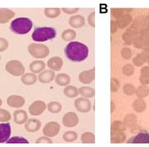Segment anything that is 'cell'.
Listing matches in <instances>:
<instances>
[{"label":"cell","instance_id":"cell-1","mask_svg":"<svg viewBox=\"0 0 149 147\" xmlns=\"http://www.w3.org/2000/svg\"><path fill=\"white\" fill-rule=\"evenodd\" d=\"M64 53L70 61L74 62H80L88 58L89 49L87 45L83 43L71 41L67 44L64 49Z\"/></svg>","mask_w":149,"mask_h":147},{"label":"cell","instance_id":"cell-2","mask_svg":"<svg viewBox=\"0 0 149 147\" xmlns=\"http://www.w3.org/2000/svg\"><path fill=\"white\" fill-rule=\"evenodd\" d=\"M33 28L32 20L26 17H19L14 19L11 24L10 28L14 33L24 35L29 33Z\"/></svg>","mask_w":149,"mask_h":147},{"label":"cell","instance_id":"cell-3","mask_svg":"<svg viewBox=\"0 0 149 147\" xmlns=\"http://www.w3.org/2000/svg\"><path fill=\"white\" fill-rule=\"evenodd\" d=\"M56 37V31L49 27H38L36 28L32 34V38L34 41L43 42L48 40H52Z\"/></svg>","mask_w":149,"mask_h":147},{"label":"cell","instance_id":"cell-4","mask_svg":"<svg viewBox=\"0 0 149 147\" xmlns=\"http://www.w3.org/2000/svg\"><path fill=\"white\" fill-rule=\"evenodd\" d=\"M28 50L31 55L36 58H43L49 54V49L44 45L40 44H31L28 48Z\"/></svg>","mask_w":149,"mask_h":147},{"label":"cell","instance_id":"cell-5","mask_svg":"<svg viewBox=\"0 0 149 147\" xmlns=\"http://www.w3.org/2000/svg\"><path fill=\"white\" fill-rule=\"evenodd\" d=\"M6 70L8 73H10L14 76H20L24 72V67L20 62L16 60H12L7 63Z\"/></svg>","mask_w":149,"mask_h":147},{"label":"cell","instance_id":"cell-6","mask_svg":"<svg viewBox=\"0 0 149 147\" xmlns=\"http://www.w3.org/2000/svg\"><path fill=\"white\" fill-rule=\"evenodd\" d=\"M11 129L10 123L0 124V143L7 142L11 135Z\"/></svg>","mask_w":149,"mask_h":147},{"label":"cell","instance_id":"cell-7","mask_svg":"<svg viewBox=\"0 0 149 147\" xmlns=\"http://www.w3.org/2000/svg\"><path fill=\"white\" fill-rule=\"evenodd\" d=\"M45 109V103L42 101H35L31 104L29 110V113L33 116L41 115Z\"/></svg>","mask_w":149,"mask_h":147},{"label":"cell","instance_id":"cell-8","mask_svg":"<svg viewBox=\"0 0 149 147\" xmlns=\"http://www.w3.org/2000/svg\"><path fill=\"white\" fill-rule=\"evenodd\" d=\"M59 129L60 126L57 122H49L45 126L43 129V132L46 136L54 137L58 133Z\"/></svg>","mask_w":149,"mask_h":147},{"label":"cell","instance_id":"cell-9","mask_svg":"<svg viewBox=\"0 0 149 147\" xmlns=\"http://www.w3.org/2000/svg\"><path fill=\"white\" fill-rule=\"evenodd\" d=\"M128 143H149V133L146 131H141L136 136L131 137Z\"/></svg>","mask_w":149,"mask_h":147},{"label":"cell","instance_id":"cell-10","mask_svg":"<svg viewBox=\"0 0 149 147\" xmlns=\"http://www.w3.org/2000/svg\"><path fill=\"white\" fill-rule=\"evenodd\" d=\"M75 107L79 112H89L90 108H91V103H90L89 100L86 99H82L79 98L76 101H75Z\"/></svg>","mask_w":149,"mask_h":147},{"label":"cell","instance_id":"cell-11","mask_svg":"<svg viewBox=\"0 0 149 147\" xmlns=\"http://www.w3.org/2000/svg\"><path fill=\"white\" fill-rule=\"evenodd\" d=\"M24 99L19 96H11L8 99V104L12 107H20L24 104Z\"/></svg>","mask_w":149,"mask_h":147},{"label":"cell","instance_id":"cell-12","mask_svg":"<svg viewBox=\"0 0 149 147\" xmlns=\"http://www.w3.org/2000/svg\"><path fill=\"white\" fill-rule=\"evenodd\" d=\"M78 123V117L76 114L73 112H69L64 116L63 117V124L67 127H73L75 126Z\"/></svg>","mask_w":149,"mask_h":147},{"label":"cell","instance_id":"cell-13","mask_svg":"<svg viewBox=\"0 0 149 147\" xmlns=\"http://www.w3.org/2000/svg\"><path fill=\"white\" fill-rule=\"evenodd\" d=\"M15 15L14 11L9 9H0V24H6Z\"/></svg>","mask_w":149,"mask_h":147},{"label":"cell","instance_id":"cell-14","mask_svg":"<svg viewBox=\"0 0 149 147\" xmlns=\"http://www.w3.org/2000/svg\"><path fill=\"white\" fill-rule=\"evenodd\" d=\"M40 127H41V122L36 119H29L25 124V129L28 132H36L40 129Z\"/></svg>","mask_w":149,"mask_h":147},{"label":"cell","instance_id":"cell-15","mask_svg":"<svg viewBox=\"0 0 149 147\" xmlns=\"http://www.w3.org/2000/svg\"><path fill=\"white\" fill-rule=\"evenodd\" d=\"M79 81L84 83H92L94 78V69L88 70V71H84L79 74Z\"/></svg>","mask_w":149,"mask_h":147},{"label":"cell","instance_id":"cell-16","mask_svg":"<svg viewBox=\"0 0 149 147\" xmlns=\"http://www.w3.org/2000/svg\"><path fill=\"white\" fill-rule=\"evenodd\" d=\"M28 120V115L24 110H18L14 112V121L18 125H22Z\"/></svg>","mask_w":149,"mask_h":147},{"label":"cell","instance_id":"cell-17","mask_svg":"<svg viewBox=\"0 0 149 147\" xmlns=\"http://www.w3.org/2000/svg\"><path fill=\"white\" fill-rule=\"evenodd\" d=\"M48 66L53 70H59L63 66V60L58 57L52 58L49 61H48Z\"/></svg>","mask_w":149,"mask_h":147},{"label":"cell","instance_id":"cell-18","mask_svg":"<svg viewBox=\"0 0 149 147\" xmlns=\"http://www.w3.org/2000/svg\"><path fill=\"white\" fill-rule=\"evenodd\" d=\"M54 77V74L51 70H45V72L40 74L39 75V80L41 83H49L53 80Z\"/></svg>","mask_w":149,"mask_h":147},{"label":"cell","instance_id":"cell-19","mask_svg":"<svg viewBox=\"0 0 149 147\" xmlns=\"http://www.w3.org/2000/svg\"><path fill=\"white\" fill-rule=\"evenodd\" d=\"M45 68V63L41 61H35L30 64L29 69L33 73H39Z\"/></svg>","mask_w":149,"mask_h":147},{"label":"cell","instance_id":"cell-20","mask_svg":"<svg viewBox=\"0 0 149 147\" xmlns=\"http://www.w3.org/2000/svg\"><path fill=\"white\" fill-rule=\"evenodd\" d=\"M21 81H22L24 84L32 85L36 83V81H37V77H36V75L33 74H25L21 78Z\"/></svg>","mask_w":149,"mask_h":147},{"label":"cell","instance_id":"cell-21","mask_svg":"<svg viewBox=\"0 0 149 147\" xmlns=\"http://www.w3.org/2000/svg\"><path fill=\"white\" fill-rule=\"evenodd\" d=\"M56 83L60 86H65L70 83V77L67 76V74H58L56 78Z\"/></svg>","mask_w":149,"mask_h":147},{"label":"cell","instance_id":"cell-22","mask_svg":"<svg viewBox=\"0 0 149 147\" xmlns=\"http://www.w3.org/2000/svg\"><path fill=\"white\" fill-rule=\"evenodd\" d=\"M73 21H75V23H72V24H71L72 27H74V28H79V27H81L84 24V19L82 16L80 15H76V16H73L71 17V19H70V22H73Z\"/></svg>","mask_w":149,"mask_h":147},{"label":"cell","instance_id":"cell-23","mask_svg":"<svg viewBox=\"0 0 149 147\" xmlns=\"http://www.w3.org/2000/svg\"><path fill=\"white\" fill-rule=\"evenodd\" d=\"M64 93L67 96L69 97H74L78 95V91L73 86H70V87H67L65 90H64Z\"/></svg>","mask_w":149,"mask_h":147},{"label":"cell","instance_id":"cell-24","mask_svg":"<svg viewBox=\"0 0 149 147\" xmlns=\"http://www.w3.org/2000/svg\"><path fill=\"white\" fill-rule=\"evenodd\" d=\"M48 108L52 113H58L62 109V106L60 103H57V102H52L48 105Z\"/></svg>","mask_w":149,"mask_h":147},{"label":"cell","instance_id":"cell-25","mask_svg":"<svg viewBox=\"0 0 149 147\" xmlns=\"http://www.w3.org/2000/svg\"><path fill=\"white\" fill-rule=\"evenodd\" d=\"M11 114L8 111L5 109H0V122L8 121L11 120Z\"/></svg>","mask_w":149,"mask_h":147},{"label":"cell","instance_id":"cell-26","mask_svg":"<svg viewBox=\"0 0 149 147\" xmlns=\"http://www.w3.org/2000/svg\"><path fill=\"white\" fill-rule=\"evenodd\" d=\"M7 143H29V141H27L24 137H13L11 139L7 141Z\"/></svg>","mask_w":149,"mask_h":147},{"label":"cell","instance_id":"cell-27","mask_svg":"<svg viewBox=\"0 0 149 147\" xmlns=\"http://www.w3.org/2000/svg\"><path fill=\"white\" fill-rule=\"evenodd\" d=\"M63 138L67 141H73L77 138V133L73 132V131H69V132H67L64 134Z\"/></svg>","mask_w":149,"mask_h":147},{"label":"cell","instance_id":"cell-28","mask_svg":"<svg viewBox=\"0 0 149 147\" xmlns=\"http://www.w3.org/2000/svg\"><path fill=\"white\" fill-rule=\"evenodd\" d=\"M80 94L86 97H92L94 96V91L89 87H81L79 89Z\"/></svg>","mask_w":149,"mask_h":147},{"label":"cell","instance_id":"cell-29","mask_svg":"<svg viewBox=\"0 0 149 147\" xmlns=\"http://www.w3.org/2000/svg\"><path fill=\"white\" fill-rule=\"evenodd\" d=\"M45 13L46 16L48 17H50V18H54V17H57L58 15H59L60 11L58 9H45Z\"/></svg>","mask_w":149,"mask_h":147},{"label":"cell","instance_id":"cell-30","mask_svg":"<svg viewBox=\"0 0 149 147\" xmlns=\"http://www.w3.org/2000/svg\"><path fill=\"white\" fill-rule=\"evenodd\" d=\"M8 47V42L6 39L0 38V52L6 50Z\"/></svg>","mask_w":149,"mask_h":147},{"label":"cell","instance_id":"cell-31","mask_svg":"<svg viewBox=\"0 0 149 147\" xmlns=\"http://www.w3.org/2000/svg\"><path fill=\"white\" fill-rule=\"evenodd\" d=\"M36 142L37 143H51L52 141L50 139H49V138H47V137H40Z\"/></svg>","mask_w":149,"mask_h":147},{"label":"cell","instance_id":"cell-32","mask_svg":"<svg viewBox=\"0 0 149 147\" xmlns=\"http://www.w3.org/2000/svg\"><path fill=\"white\" fill-rule=\"evenodd\" d=\"M2 105V100H1V99H0V106Z\"/></svg>","mask_w":149,"mask_h":147},{"label":"cell","instance_id":"cell-33","mask_svg":"<svg viewBox=\"0 0 149 147\" xmlns=\"http://www.w3.org/2000/svg\"></svg>","mask_w":149,"mask_h":147}]
</instances>
